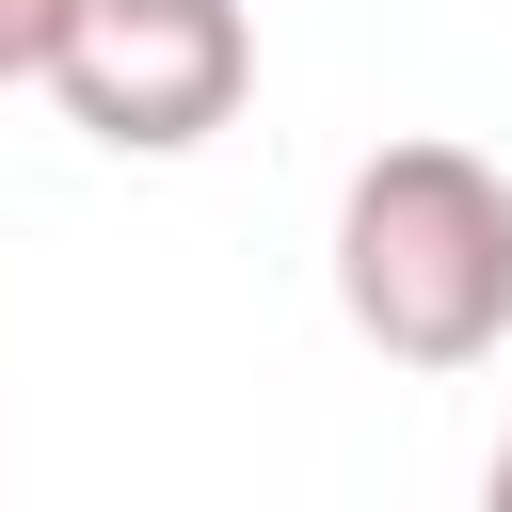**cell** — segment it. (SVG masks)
<instances>
[{"label":"cell","instance_id":"4","mask_svg":"<svg viewBox=\"0 0 512 512\" xmlns=\"http://www.w3.org/2000/svg\"><path fill=\"white\" fill-rule=\"evenodd\" d=\"M480 512H512V448H496V464H480Z\"/></svg>","mask_w":512,"mask_h":512},{"label":"cell","instance_id":"2","mask_svg":"<svg viewBox=\"0 0 512 512\" xmlns=\"http://www.w3.org/2000/svg\"><path fill=\"white\" fill-rule=\"evenodd\" d=\"M48 96H64V128L112 144V160H192V144L240 128V96H256V16H240V0H80Z\"/></svg>","mask_w":512,"mask_h":512},{"label":"cell","instance_id":"1","mask_svg":"<svg viewBox=\"0 0 512 512\" xmlns=\"http://www.w3.org/2000/svg\"><path fill=\"white\" fill-rule=\"evenodd\" d=\"M336 320L384 368H480L512 336V176L448 128H400L336 192Z\"/></svg>","mask_w":512,"mask_h":512},{"label":"cell","instance_id":"3","mask_svg":"<svg viewBox=\"0 0 512 512\" xmlns=\"http://www.w3.org/2000/svg\"><path fill=\"white\" fill-rule=\"evenodd\" d=\"M64 16H80V0H0V96L64 64Z\"/></svg>","mask_w":512,"mask_h":512}]
</instances>
